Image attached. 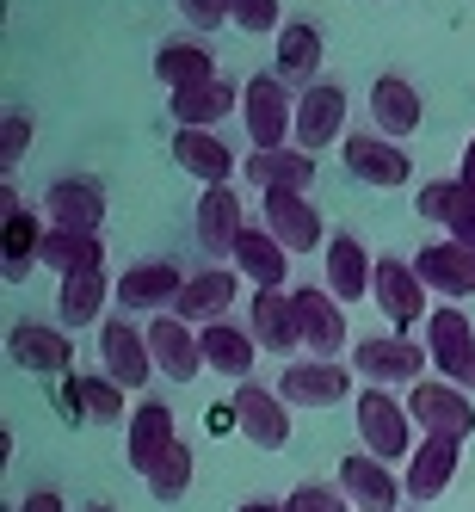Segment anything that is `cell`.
Wrapping results in <instances>:
<instances>
[{"label":"cell","mask_w":475,"mask_h":512,"mask_svg":"<svg viewBox=\"0 0 475 512\" xmlns=\"http://www.w3.org/2000/svg\"><path fill=\"white\" fill-rule=\"evenodd\" d=\"M229 408H235V426H241L260 451H284V445H290V401L272 395L266 383H241Z\"/></svg>","instance_id":"cell-12"},{"label":"cell","mask_w":475,"mask_h":512,"mask_svg":"<svg viewBox=\"0 0 475 512\" xmlns=\"http://www.w3.org/2000/svg\"><path fill=\"white\" fill-rule=\"evenodd\" d=\"M445 241H457V247L475 253V192H469V186L457 192V204H451V216H445Z\"/></svg>","instance_id":"cell-43"},{"label":"cell","mask_w":475,"mask_h":512,"mask_svg":"<svg viewBox=\"0 0 475 512\" xmlns=\"http://www.w3.org/2000/svg\"><path fill=\"white\" fill-rule=\"evenodd\" d=\"M235 272L253 284V290H284V272H290V253L272 229H247L235 241Z\"/></svg>","instance_id":"cell-31"},{"label":"cell","mask_w":475,"mask_h":512,"mask_svg":"<svg viewBox=\"0 0 475 512\" xmlns=\"http://www.w3.org/2000/svg\"><path fill=\"white\" fill-rule=\"evenodd\" d=\"M426 352H432L438 371H445V383H457L463 364L475 358V327H469V315L463 309H432L426 315Z\"/></svg>","instance_id":"cell-23"},{"label":"cell","mask_w":475,"mask_h":512,"mask_svg":"<svg viewBox=\"0 0 475 512\" xmlns=\"http://www.w3.org/2000/svg\"><path fill=\"white\" fill-rule=\"evenodd\" d=\"M235 512H290V506H278V500H241Z\"/></svg>","instance_id":"cell-47"},{"label":"cell","mask_w":475,"mask_h":512,"mask_svg":"<svg viewBox=\"0 0 475 512\" xmlns=\"http://www.w3.org/2000/svg\"><path fill=\"white\" fill-rule=\"evenodd\" d=\"M241 235H247L241 198H235L229 186H204V198H198V247H204V253H235Z\"/></svg>","instance_id":"cell-32"},{"label":"cell","mask_w":475,"mask_h":512,"mask_svg":"<svg viewBox=\"0 0 475 512\" xmlns=\"http://www.w3.org/2000/svg\"><path fill=\"white\" fill-rule=\"evenodd\" d=\"M321 50H327V44H321V25H303V19L284 25V31H278V68H272V75H278L284 87H303V93L321 87Z\"/></svg>","instance_id":"cell-25"},{"label":"cell","mask_w":475,"mask_h":512,"mask_svg":"<svg viewBox=\"0 0 475 512\" xmlns=\"http://www.w3.org/2000/svg\"><path fill=\"white\" fill-rule=\"evenodd\" d=\"M44 235L50 229H38V216L19 204V192L0 186V253H7V260H0V278L25 284L31 266H44Z\"/></svg>","instance_id":"cell-5"},{"label":"cell","mask_w":475,"mask_h":512,"mask_svg":"<svg viewBox=\"0 0 475 512\" xmlns=\"http://www.w3.org/2000/svg\"><path fill=\"white\" fill-rule=\"evenodd\" d=\"M179 13H186L198 31H210V25H223V19H229V0H179Z\"/></svg>","instance_id":"cell-44"},{"label":"cell","mask_w":475,"mask_h":512,"mask_svg":"<svg viewBox=\"0 0 475 512\" xmlns=\"http://www.w3.org/2000/svg\"><path fill=\"white\" fill-rule=\"evenodd\" d=\"M457 389H475V358L463 364V377H457Z\"/></svg>","instance_id":"cell-48"},{"label":"cell","mask_w":475,"mask_h":512,"mask_svg":"<svg viewBox=\"0 0 475 512\" xmlns=\"http://www.w3.org/2000/svg\"><path fill=\"white\" fill-rule=\"evenodd\" d=\"M346 87L340 81H321L297 99V149L303 155H321L334 149V142H346Z\"/></svg>","instance_id":"cell-9"},{"label":"cell","mask_w":475,"mask_h":512,"mask_svg":"<svg viewBox=\"0 0 475 512\" xmlns=\"http://www.w3.org/2000/svg\"><path fill=\"white\" fill-rule=\"evenodd\" d=\"M241 118H247V136L260 155H278L284 142H297V99L278 75H253L241 87Z\"/></svg>","instance_id":"cell-2"},{"label":"cell","mask_w":475,"mask_h":512,"mask_svg":"<svg viewBox=\"0 0 475 512\" xmlns=\"http://www.w3.org/2000/svg\"><path fill=\"white\" fill-rule=\"evenodd\" d=\"M25 149H31V118L25 112H7V118H0V167H19Z\"/></svg>","instance_id":"cell-42"},{"label":"cell","mask_w":475,"mask_h":512,"mask_svg":"<svg viewBox=\"0 0 475 512\" xmlns=\"http://www.w3.org/2000/svg\"><path fill=\"white\" fill-rule=\"evenodd\" d=\"M155 75H161L167 93H192V87L216 81V56H210L198 38H167V44L155 50Z\"/></svg>","instance_id":"cell-30"},{"label":"cell","mask_w":475,"mask_h":512,"mask_svg":"<svg viewBox=\"0 0 475 512\" xmlns=\"http://www.w3.org/2000/svg\"><path fill=\"white\" fill-rule=\"evenodd\" d=\"M173 438H179V426H173V408H167V401H136L130 432H124V457H130V469L149 475Z\"/></svg>","instance_id":"cell-19"},{"label":"cell","mask_w":475,"mask_h":512,"mask_svg":"<svg viewBox=\"0 0 475 512\" xmlns=\"http://www.w3.org/2000/svg\"><path fill=\"white\" fill-rule=\"evenodd\" d=\"M426 358H432V352H420L408 334H371V340H358L352 371L371 383V389H389V383H426V377H420Z\"/></svg>","instance_id":"cell-6"},{"label":"cell","mask_w":475,"mask_h":512,"mask_svg":"<svg viewBox=\"0 0 475 512\" xmlns=\"http://www.w3.org/2000/svg\"><path fill=\"white\" fill-rule=\"evenodd\" d=\"M105 297H118V284H105V272H87V278H62L56 290V315L62 327H87L105 315Z\"/></svg>","instance_id":"cell-37"},{"label":"cell","mask_w":475,"mask_h":512,"mask_svg":"<svg viewBox=\"0 0 475 512\" xmlns=\"http://www.w3.org/2000/svg\"><path fill=\"white\" fill-rule=\"evenodd\" d=\"M235 105H241V87H229L223 75H216V81H204L192 93H173V124L179 130H216Z\"/></svg>","instance_id":"cell-34"},{"label":"cell","mask_w":475,"mask_h":512,"mask_svg":"<svg viewBox=\"0 0 475 512\" xmlns=\"http://www.w3.org/2000/svg\"><path fill=\"white\" fill-rule=\"evenodd\" d=\"M340 494L364 512H395V500H408V488L389 475V463H377L371 451H352L340 457Z\"/></svg>","instance_id":"cell-17"},{"label":"cell","mask_w":475,"mask_h":512,"mask_svg":"<svg viewBox=\"0 0 475 512\" xmlns=\"http://www.w3.org/2000/svg\"><path fill=\"white\" fill-rule=\"evenodd\" d=\"M44 266H50L56 278L105 272V241H99V235H75V229H50V235H44Z\"/></svg>","instance_id":"cell-36"},{"label":"cell","mask_w":475,"mask_h":512,"mask_svg":"<svg viewBox=\"0 0 475 512\" xmlns=\"http://www.w3.org/2000/svg\"><path fill=\"white\" fill-rule=\"evenodd\" d=\"M142 482H149V494H155L161 506L186 500V488H192V445H186V438H173V445L161 451V463L142 475Z\"/></svg>","instance_id":"cell-38"},{"label":"cell","mask_w":475,"mask_h":512,"mask_svg":"<svg viewBox=\"0 0 475 512\" xmlns=\"http://www.w3.org/2000/svg\"><path fill=\"white\" fill-rule=\"evenodd\" d=\"M457 457H463L457 438H420V451L408 457V475H401L408 500H438V494H445L451 475H457Z\"/></svg>","instance_id":"cell-24"},{"label":"cell","mask_w":475,"mask_h":512,"mask_svg":"<svg viewBox=\"0 0 475 512\" xmlns=\"http://www.w3.org/2000/svg\"><path fill=\"white\" fill-rule=\"evenodd\" d=\"M284 506H290V512H352L346 494H340V482H303Z\"/></svg>","instance_id":"cell-39"},{"label":"cell","mask_w":475,"mask_h":512,"mask_svg":"<svg viewBox=\"0 0 475 512\" xmlns=\"http://www.w3.org/2000/svg\"><path fill=\"white\" fill-rule=\"evenodd\" d=\"M229 303H235V272L229 266H210V272H192V284H186V297L173 303V315L204 334V327L229 321Z\"/></svg>","instance_id":"cell-21"},{"label":"cell","mask_w":475,"mask_h":512,"mask_svg":"<svg viewBox=\"0 0 475 512\" xmlns=\"http://www.w3.org/2000/svg\"><path fill=\"white\" fill-rule=\"evenodd\" d=\"M290 297H297V321H303V352L340 364V352H346V309H340V297L321 290V284H303V290H290Z\"/></svg>","instance_id":"cell-10"},{"label":"cell","mask_w":475,"mask_h":512,"mask_svg":"<svg viewBox=\"0 0 475 512\" xmlns=\"http://www.w3.org/2000/svg\"><path fill=\"white\" fill-rule=\"evenodd\" d=\"M352 420H358L364 451H371L377 463L414 457V414H408V401H395L389 389H371V383H364V389L352 395Z\"/></svg>","instance_id":"cell-1"},{"label":"cell","mask_w":475,"mask_h":512,"mask_svg":"<svg viewBox=\"0 0 475 512\" xmlns=\"http://www.w3.org/2000/svg\"><path fill=\"white\" fill-rule=\"evenodd\" d=\"M44 216H50V229L99 235V223H105V192H99V179H81V173L50 179V192H44Z\"/></svg>","instance_id":"cell-11"},{"label":"cell","mask_w":475,"mask_h":512,"mask_svg":"<svg viewBox=\"0 0 475 512\" xmlns=\"http://www.w3.org/2000/svg\"><path fill=\"white\" fill-rule=\"evenodd\" d=\"M229 19L241 31H253V38H266V31L278 25V0H229ZM284 31V25H278Z\"/></svg>","instance_id":"cell-41"},{"label":"cell","mask_w":475,"mask_h":512,"mask_svg":"<svg viewBox=\"0 0 475 512\" xmlns=\"http://www.w3.org/2000/svg\"><path fill=\"white\" fill-rule=\"evenodd\" d=\"M173 161L192 179H204V186H229V173H235V149L216 130H173Z\"/></svg>","instance_id":"cell-28"},{"label":"cell","mask_w":475,"mask_h":512,"mask_svg":"<svg viewBox=\"0 0 475 512\" xmlns=\"http://www.w3.org/2000/svg\"><path fill=\"white\" fill-rule=\"evenodd\" d=\"M371 297H377V309L389 315L395 334H408V327H420V315H432V309H426V284H420L414 260H377Z\"/></svg>","instance_id":"cell-13"},{"label":"cell","mask_w":475,"mask_h":512,"mask_svg":"<svg viewBox=\"0 0 475 512\" xmlns=\"http://www.w3.org/2000/svg\"><path fill=\"white\" fill-rule=\"evenodd\" d=\"M278 395L290 401V408H334V401L352 395V371L346 364H327V358H297L278 377Z\"/></svg>","instance_id":"cell-14"},{"label":"cell","mask_w":475,"mask_h":512,"mask_svg":"<svg viewBox=\"0 0 475 512\" xmlns=\"http://www.w3.org/2000/svg\"><path fill=\"white\" fill-rule=\"evenodd\" d=\"M247 334L266 352H303V321H297V297L290 290H253L247 303Z\"/></svg>","instance_id":"cell-15"},{"label":"cell","mask_w":475,"mask_h":512,"mask_svg":"<svg viewBox=\"0 0 475 512\" xmlns=\"http://www.w3.org/2000/svg\"><path fill=\"white\" fill-rule=\"evenodd\" d=\"M327 290H334L340 303H358V297H371V284H377V260L358 247V235H327Z\"/></svg>","instance_id":"cell-22"},{"label":"cell","mask_w":475,"mask_h":512,"mask_svg":"<svg viewBox=\"0 0 475 512\" xmlns=\"http://www.w3.org/2000/svg\"><path fill=\"white\" fill-rule=\"evenodd\" d=\"M198 340H204V371L235 377V383H253V358H260V340H253L247 327L216 321V327H204Z\"/></svg>","instance_id":"cell-29"},{"label":"cell","mask_w":475,"mask_h":512,"mask_svg":"<svg viewBox=\"0 0 475 512\" xmlns=\"http://www.w3.org/2000/svg\"><path fill=\"white\" fill-rule=\"evenodd\" d=\"M457 192H463V179H426L420 198H414V210L426 216V223H445L451 204H457Z\"/></svg>","instance_id":"cell-40"},{"label":"cell","mask_w":475,"mask_h":512,"mask_svg":"<svg viewBox=\"0 0 475 512\" xmlns=\"http://www.w3.org/2000/svg\"><path fill=\"white\" fill-rule=\"evenodd\" d=\"M420 118H426V105H420V87H414V81L383 75V81L371 87V124H377L389 142L414 136V130H420Z\"/></svg>","instance_id":"cell-27"},{"label":"cell","mask_w":475,"mask_h":512,"mask_svg":"<svg viewBox=\"0 0 475 512\" xmlns=\"http://www.w3.org/2000/svg\"><path fill=\"white\" fill-rule=\"evenodd\" d=\"M93 512H112V506H93Z\"/></svg>","instance_id":"cell-49"},{"label":"cell","mask_w":475,"mask_h":512,"mask_svg":"<svg viewBox=\"0 0 475 512\" xmlns=\"http://www.w3.org/2000/svg\"><path fill=\"white\" fill-rule=\"evenodd\" d=\"M408 414H414V426H420V438H463L475 432V401H469V389H457V383H414L408 389Z\"/></svg>","instance_id":"cell-3"},{"label":"cell","mask_w":475,"mask_h":512,"mask_svg":"<svg viewBox=\"0 0 475 512\" xmlns=\"http://www.w3.org/2000/svg\"><path fill=\"white\" fill-rule=\"evenodd\" d=\"M19 512H68V506H62L56 488H38V494H25V500H19Z\"/></svg>","instance_id":"cell-45"},{"label":"cell","mask_w":475,"mask_h":512,"mask_svg":"<svg viewBox=\"0 0 475 512\" xmlns=\"http://www.w3.org/2000/svg\"><path fill=\"white\" fill-rule=\"evenodd\" d=\"M149 352H155V371L173 377V383H192L204 371V340L179 315H155L149 321Z\"/></svg>","instance_id":"cell-18"},{"label":"cell","mask_w":475,"mask_h":512,"mask_svg":"<svg viewBox=\"0 0 475 512\" xmlns=\"http://www.w3.org/2000/svg\"><path fill=\"white\" fill-rule=\"evenodd\" d=\"M7 358L38 377H75V340H68V327L50 321H19L7 334Z\"/></svg>","instance_id":"cell-8"},{"label":"cell","mask_w":475,"mask_h":512,"mask_svg":"<svg viewBox=\"0 0 475 512\" xmlns=\"http://www.w3.org/2000/svg\"><path fill=\"white\" fill-rule=\"evenodd\" d=\"M186 272H179L173 260H142V266H130L124 278H118V303L124 309H155V315H167L179 297H186Z\"/></svg>","instance_id":"cell-16"},{"label":"cell","mask_w":475,"mask_h":512,"mask_svg":"<svg viewBox=\"0 0 475 512\" xmlns=\"http://www.w3.org/2000/svg\"><path fill=\"white\" fill-rule=\"evenodd\" d=\"M414 272H420L426 290H438V297H475V253L457 247V241H426Z\"/></svg>","instance_id":"cell-20"},{"label":"cell","mask_w":475,"mask_h":512,"mask_svg":"<svg viewBox=\"0 0 475 512\" xmlns=\"http://www.w3.org/2000/svg\"><path fill=\"white\" fill-rule=\"evenodd\" d=\"M241 167H247V179L260 192H309L315 186V155H303V149H278V155L253 149Z\"/></svg>","instance_id":"cell-35"},{"label":"cell","mask_w":475,"mask_h":512,"mask_svg":"<svg viewBox=\"0 0 475 512\" xmlns=\"http://www.w3.org/2000/svg\"><path fill=\"white\" fill-rule=\"evenodd\" d=\"M62 414L68 420H124V383L112 377H62Z\"/></svg>","instance_id":"cell-33"},{"label":"cell","mask_w":475,"mask_h":512,"mask_svg":"<svg viewBox=\"0 0 475 512\" xmlns=\"http://www.w3.org/2000/svg\"><path fill=\"white\" fill-rule=\"evenodd\" d=\"M340 161H346L352 179H364V186H377V192H395V186L414 179V161L401 155V142H389L383 130H352L340 142Z\"/></svg>","instance_id":"cell-4"},{"label":"cell","mask_w":475,"mask_h":512,"mask_svg":"<svg viewBox=\"0 0 475 512\" xmlns=\"http://www.w3.org/2000/svg\"><path fill=\"white\" fill-rule=\"evenodd\" d=\"M99 364L105 377L124 383V389H142L155 377V352H149V327H130L124 315L99 321Z\"/></svg>","instance_id":"cell-7"},{"label":"cell","mask_w":475,"mask_h":512,"mask_svg":"<svg viewBox=\"0 0 475 512\" xmlns=\"http://www.w3.org/2000/svg\"><path fill=\"white\" fill-rule=\"evenodd\" d=\"M457 179H463V186L475 192V136H469V149H463V167H457Z\"/></svg>","instance_id":"cell-46"},{"label":"cell","mask_w":475,"mask_h":512,"mask_svg":"<svg viewBox=\"0 0 475 512\" xmlns=\"http://www.w3.org/2000/svg\"><path fill=\"white\" fill-rule=\"evenodd\" d=\"M266 229L284 241V253L321 247V210L303 192H266Z\"/></svg>","instance_id":"cell-26"}]
</instances>
